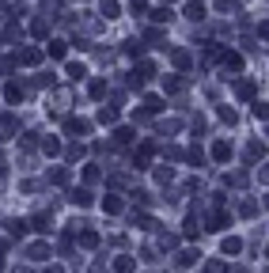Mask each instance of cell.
Returning <instances> with one entry per match:
<instances>
[{"label":"cell","mask_w":269,"mask_h":273,"mask_svg":"<svg viewBox=\"0 0 269 273\" xmlns=\"http://www.w3.org/2000/svg\"><path fill=\"white\" fill-rule=\"evenodd\" d=\"M239 250V239H224V254H235Z\"/></svg>","instance_id":"obj_1"}]
</instances>
